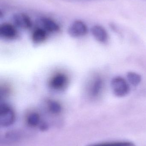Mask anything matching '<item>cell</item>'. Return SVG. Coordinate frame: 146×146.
Returning <instances> with one entry per match:
<instances>
[{
    "mask_svg": "<svg viewBox=\"0 0 146 146\" xmlns=\"http://www.w3.org/2000/svg\"><path fill=\"white\" fill-rule=\"evenodd\" d=\"M15 120L14 111L9 105L5 103L0 104V126L7 127L13 125Z\"/></svg>",
    "mask_w": 146,
    "mask_h": 146,
    "instance_id": "6da1fadb",
    "label": "cell"
},
{
    "mask_svg": "<svg viewBox=\"0 0 146 146\" xmlns=\"http://www.w3.org/2000/svg\"><path fill=\"white\" fill-rule=\"evenodd\" d=\"M111 88L117 97H123L129 92V86L125 79L120 76L115 77L111 81Z\"/></svg>",
    "mask_w": 146,
    "mask_h": 146,
    "instance_id": "7a4b0ae2",
    "label": "cell"
},
{
    "mask_svg": "<svg viewBox=\"0 0 146 146\" xmlns=\"http://www.w3.org/2000/svg\"><path fill=\"white\" fill-rule=\"evenodd\" d=\"M88 32L87 26L81 20H76L69 27L68 33L72 37L79 38L85 36Z\"/></svg>",
    "mask_w": 146,
    "mask_h": 146,
    "instance_id": "3957f363",
    "label": "cell"
},
{
    "mask_svg": "<svg viewBox=\"0 0 146 146\" xmlns=\"http://www.w3.org/2000/svg\"><path fill=\"white\" fill-rule=\"evenodd\" d=\"M13 21L15 27L24 30L30 29L32 26L31 18L24 13H17L14 15Z\"/></svg>",
    "mask_w": 146,
    "mask_h": 146,
    "instance_id": "277c9868",
    "label": "cell"
},
{
    "mask_svg": "<svg viewBox=\"0 0 146 146\" xmlns=\"http://www.w3.org/2000/svg\"><path fill=\"white\" fill-rule=\"evenodd\" d=\"M103 87V81L99 76H96L91 81L88 88V94L92 98H96L100 95Z\"/></svg>",
    "mask_w": 146,
    "mask_h": 146,
    "instance_id": "5b68a950",
    "label": "cell"
},
{
    "mask_svg": "<svg viewBox=\"0 0 146 146\" xmlns=\"http://www.w3.org/2000/svg\"><path fill=\"white\" fill-rule=\"evenodd\" d=\"M68 77L63 73L56 74L50 81V87L55 90H62L67 85Z\"/></svg>",
    "mask_w": 146,
    "mask_h": 146,
    "instance_id": "8992f818",
    "label": "cell"
},
{
    "mask_svg": "<svg viewBox=\"0 0 146 146\" xmlns=\"http://www.w3.org/2000/svg\"><path fill=\"white\" fill-rule=\"evenodd\" d=\"M40 27L44 29L48 33L57 32L60 30L59 25L55 20L51 18L47 17H43L39 20Z\"/></svg>",
    "mask_w": 146,
    "mask_h": 146,
    "instance_id": "52a82bcc",
    "label": "cell"
},
{
    "mask_svg": "<svg viewBox=\"0 0 146 146\" xmlns=\"http://www.w3.org/2000/svg\"><path fill=\"white\" fill-rule=\"evenodd\" d=\"M15 27L9 23H3L0 26V36L5 39H14L18 35Z\"/></svg>",
    "mask_w": 146,
    "mask_h": 146,
    "instance_id": "ba28073f",
    "label": "cell"
},
{
    "mask_svg": "<svg viewBox=\"0 0 146 146\" xmlns=\"http://www.w3.org/2000/svg\"><path fill=\"white\" fill-rule=\"evenodd\" d=\"M92 34L94 38L99 42L105 43L108 41V33L102 26L95 25L92 27L91 29Z\"/></svg>",
    "mask_w": 146,
    "mask_h": 146,
    "instance_id": "9c48e42d",
    "label": "cell"
},
{
    "mask_svg": "<svg viewBox=\"0 0 146 146\" xmlns=\"http://www.w3.org/2000/svg\"><path fill=\"white\" fill-rule=\"evenodd\" d=\"M48 33L42 27L36 28L33 31L32 35V39L33 42L40 44L44 42L47 37Z\"/></svg>",
    "mask_w": 146,
    "mask_h": 146,
    "instance_id": "30bf717a",
    "label": "cell"
},
{
    "mask_svg": "<svg viewBox=\"0 0 146 146\" xmlns=\"http://www.w3.org/2000/svg\"><path fill=\"white\" fill-rule=\"evenodd\" d=\"M22 134L18 130H11L6 133L5 135V139L6 140L11 143L18 142L21 139Z\"/></svg>",
    "mask_w": 146,
    "mask_h": 146,
    "instance_id": "8fae6325",
    "label": "cell"
},
{
    "mask_svg": "<svg viewBox=\"0 0 146 146\" xmlns=\"http://www.w3.org/2000/svg\"><path fill=\"white\" fill-rule=\"evenodd\" d=\"M87 146H136L133 142L128 141H114L92 144Z\"/></svg>",
    "mask_w": 146,
    "mask_h": 146,
    "instance_id": "7c38bea8",
    "label": "cell"
},
{
    "mask_svg": "<svg viewBox=\"0 0 146 146\" xmlns=\"http://www.w3.org/2000/svg\"><path fill=\"white\" fill-rule=\"evenodd\" d=\"M27 122L31 127H37L40 124V116L36 112H31L27 116Z\"/></svg>",
    "mask_w": 146,
    "mask_h": 146,
    "instance_id": "4fadbf2b",
    "label": "cell"
},
{
    "mask_svg": "<svg viewBox=\"0 0 146 146\" xmlns=\"http://www.w3.org/2000/svg\"><path fill=\"white\" fill-rule=\"evenodd\" d=\"M127 76L129 82L133 86H138L141 82V76L138 73L129 72L127 74Z\"/></svg>",
    "mask_w": 146,
    "mask_h": 146,
    "instance_id": "5bb4252c",
    "label": "cell"
},
{
    "mask_svg": "<svg viewBox=\"0 0 146 146\" xmlns=\"http://www.w3.org/2000/svg\"><path fill=\"white\" fill-rule=\"evenodd\" d=\"M48 109L52 114H58L62 111L61 104L55 100H50L48 101Z\"/></svg>",
    "mask_w": 146,
    "mask_h": 146,
    "instance_id": "9a60e30c",
    "label": "cell"
},
{
    "mask_svg": "<svg viewBox=\"0 0 146 146\" xmlns=\"http://www.w3.org/2000/svg\"><path fill=\"white\" fill-rule=\"evenodd\" d=\"M39 128L41 130L45 131V130H47L48 129V127L47 124H45V123H43L42 124H41L39 126Z\"/></svg>",
    "mask_w": 146,
    "mask_h": 146,
    "instance_id": "2e32d148",
    "label": "cell"
}]
</instances>
